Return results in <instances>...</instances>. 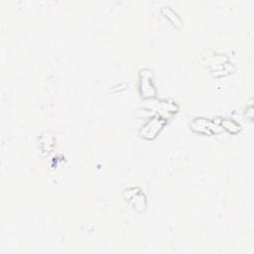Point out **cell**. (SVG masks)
I'll list each match as a JSON object with an SVG mask.
<instances>
[{
	"instance_id": "obj_4",
	"label": "cell",
	"mask_w": 254,
	"mask_h": 254,
	"mask_svg": "<svg viewBox=\"0 0 254 254\" xmlns=\"http://www.w3.org/2000/svg\"><path fill=\"white\" fill-rule=\"evenodd\" d=\"M191 129L197 133L208 134V135H211L213 133H220L224 130L221 124H218L217 122L204 117L195 118L191 122Z\"/></svg>"
},
{
	"instance_id": "obj_7",
	"label": "cell",
	"mask_w": 254,
	"mask_h": 254,
	"mask_svg": "<svg viewBox=\"0 0 254 254\" xmlns=\"http://www.w3.org/2000/svg\"><path fill=\"white\" fill-rule=\"evenodd\" d=\"M129 201L131 202L132 207L138 212H142L146 208V197L144 194L141 193V191L134 197H132Z\"/></svg>"
},
{
	"instance_id": "obj_6",
	"label": "cell",
	"mask_w": 254,
	"mask_h": 254,
	"mask_svg": "<svg viewBox=\"0 0 254 254\" xmlns=\"http://www.w3.org/2000/svg\"><path fill=\"white\" fill-rule=\"evenodd\" d=\"M162 13L165 15L166 18H168L171 23L176 26L177 28H181L183 26V20L181 17L178 15L177 12H175L171 7L169 6H164L162 7Z\"/></svg>"
},
{
	"instance_id": "obj_8",
	"label": "cell",
	"mask_w": 254,
	"mask_h": 254,
	"mask_svg": "<svg viewBox=\"0 0 254 254\" xmlns=\"http://www.w3.org/2000/svg\"><path fill=\"white\" fill-rule=\"evenodd\" d=\"M221 126L223 127V129L228 131L229 133L235 134L238 133L241 129L240 125L233 119H229V118H224L221 120Z\"/></svg>"
},
{
	"instance_id": "obj_5",
	"label": "cell",
	"mask_w": 254,
	"mask_h": 254,
	"mask_svg": "<svg viewBox=\"0 0 254 254\" xmlns=\"http://www.w3.org/2000/svg\"><path fill=\"white\" fill-rule=\"evenodd\" d=\"M152 76H153V73L150 70H142L140 72V91L142 95L147 98H153L156 95V89L151 79Z\"/></svg>"
},
{
	"instance_id": "obj_10",
	"label": "cell",
	"mask_w": 254,
	"mask_h": 254,
	"mask_svg": "<svg viewBox=\"0 0 254 254\" xmlns=\"http://www.w3.org/2000/svg\"><path fill=\"white\" fill-rule=\"evenodd\" d=\"M245 114H246V116H247L250 120H252V119H253L254 112H253V106H252V104H249V105H248V107H246Z\"/></svg>"
},
{
	"instance_id": "obj_9",
	"label": "cell",
	"mask_w": 254,
	"mask_h": 254,
	"mask_svg": "<svg viewBox=\"0 0 254 254\" xmlns=\"http://www.w3.org/2000/svg\"><path fill=\"white\" fill-rule=\"evenodd\" d=\"M140 192V189L138 187H131L128 188L126 190H124L123 192V197L125 198V199H130L132 197H134L136 194H138Z\"/></svg>"
},
{
	"instance_id": "obj_3",
	"label": "cell",
	"mask_w": 254,
	"mask_h": 254,
	"mask_svg": "<svg viewBox=\"0 0 254 254\" xmlns=\"http://www.w3.org/2000/svg\"><path fill=\"white\" fill-rule=\"evenodd\" d=\"M145 107L151 111H153L154 113H158L159 115L162 117L174 113L178 111V106L176 105V103L167 99L151 98L149 101H147Z\"/></svg>"
},
{
	"instance_id": "obj_1",
	"label": "cell",
	"mask_w": 254,
	"mask_h": 254,
	"mask_svg": "<svg viewBox=\"0 0 254 254\" xmlns=\"http://www.w3.org/2000/svg\"><path fill=\"white\" fill-rule=\"evenodd\" d=\"M200 61L215 76H226L235 69L226 55L214 53L211 51H206L205 54L201 55Z\"/></svg>"
},
{
	"instance_id": "obj_2",
	"label": "cell",
	"mask_w": 254,
	"mask_h": 254,
	"mask_svg": "<svg viewBox=\"0 0 254 254\" xmlns=\"http://www.w3.org/2000/svg\"><path fill=\"white\" fill-rule=\"evenodd\" d=\"M165 124H166V118L160 115L154 116L145 122V124L141 127L139 134L141 137L145 139H153L162 130Z\"/></svg>"
}]
</instances>
